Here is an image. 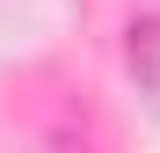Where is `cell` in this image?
<instances>
[{
    "instance_id": "obj_1",
    "label": "cell",
    "mask_w": 160,
    "mask_h": 153,
    "mask_svg": "<svg viewBox=\"0 0 160 153\" xmlns=\"http://www.w3.org/2000/svg\"><path fill=\"white\" fill-rule=\"evenodd\" d=\"M124 66H131V80H138V95L160 102V15H138L124 29Z\"/></svg>"
}]
</instances>
